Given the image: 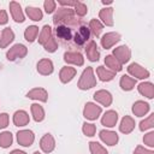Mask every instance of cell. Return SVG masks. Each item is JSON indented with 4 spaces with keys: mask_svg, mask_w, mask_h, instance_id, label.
<instances>
[{
    "mask_svg": "<svg viewBox=\"0 0 154 154\" xmlns=\"http://www.w3.org/2000/svg\"><path fill=\"white\" fill-rule=\"evenodd\" d=\"M94 84H95V78L93 76V70L90 67H88L82 75V78L79 81V88L88 89V88H91Z\"/></svg>",
    "mask_w": 154,
    "mask_h": 154,
    "instance_id": "6da1fadb",
    "label": "cell"
},
{
    "mask_svg": "<svg viewBox=\"0 0 154 154\" xmlns=\"http://www.w3.org/2000/svg\"><path fill=\"white\" fill-rule=\"evenodd\" d=\"M26 54V48L23 45H16L14 47H12L8 52H7V59L13 60L14 58L18 57H24Z\"/></svg>",
    "mask_w": 154,
    "mask_h": 154,
    "instance_id": "7a4b0ae2",
    "label": "cell"
},
{
    "mask_svg": "<svg viewBox=\"0 0 154 154\" xmlns=\"http://www.w3.org/2000/svg\"><path fill=\"white\" fill-rule=\"evenodd\" d=\"M101 112V108L94 103H87L85 105V108H84V116L88 118V119H96L97 116L100 114Z\"/></svg>",
    "mask_w": 154,
    "mask_h": 154,
    "instance_id": "3957f363",
    "label": "cell"
},
{
    "mask_svg": "<svg viewBox=\"0 0 154 154\" xmlns=\"http://www.w3.org/2000/svg\"><path fill=\"white\" fill-rule=\"evenodd\" d=\"M17 137H18V142L22 146H25V147L26 146H30L32 143V141H34V135L29 130H23V131L18 132Z\"/></svg>",
    "mask_w": 154,
    "mask_h": 154,
    "instance_id": "277c9868",
    "label": "cell"
},
{
    "mask_svg": "<svg viewBox=\"0 0 154 154\" xmlns=\"http://www.w3.org/2000/svg\"><path fill=\"white\" fill-rule=\"evenodd\" d=\"M128 70H129L130 73H132L134 76H136L138 78H146V77L149 76V72L147 70H144L143 67H141L140 65H137V64H131Z\"/></svg>",
    "mask_w": 154,
    "mask_h": 154,
    "instance_id": "5b68a950",
    "label": "cell"
},
{
    "mask_svg": "<svg viewBox=\"0 0 154 154\" xmlns=\"http://www.w3.org/2000/svg\"><path fill=\"white\" fill-rule=\"evenodd\" d=\"M100 137H101V140H102L103 142H106V143L109 144V146L116 144L117 141H118L117 134H116V132H112V131H105V130H103V131L100 132Z\"/></svg>",
    "mask_w": 154,
    "mask_h": 154,
    "instance_id": "8992f818",
    "label": "cell"
},
{
    "mask_svg": "<svg viewBox=\"0 0 154 154\" xmlns=\"http://www.w3.org/2000/svg\"><path fill=\"white\" fill-rule=\"evenodd\" d=\"M94 97H95V100L100 101V102H101L102 105H105V106H108V105L111 103V101H112L111 94H109L108 91H105V90H100V91L95 93Z\"/></svg>",
    "mask_w": 154,
    "mask_h": 154,
    "instance_id": "52a82bcc",
    "label": "cell"
},
{
    "mask_svg": "<svg viewBox=\"0 0 154 154\" xmlns=\"http://www.w3.org/2000/svg\"><path fill=\"white\" fill-rule=\"evenodd\" d=\"M114 55L122 61V63H125L129 60V57H130V51L128 49V47L125 46H122V47H118L116 51H114Z\"/></svg>",
    "mask_w": 154,
    "mask_h": 154,
    "instance_id": "ba28073f",
    "label": "cell"
},
{
    "mask_svg": "<svg viewBox=\"0 0 154 154\" xmlns=\"http://www.w3.org/2000/svg\"><path fill=\"white\" fill-rule=\"evenodd\" d=\"M88 38H89V29H87L85 26H82L75 36V41L78 45H83Z\"/></svg>",
    "mask_w": 154,
    "mask_h": 154,
    "instance_id": "9c48e42d",
    "label": "cell"
},
{
    "mask_svg": "<svg viewBox=\"0 0 154 154\" xmlns=\"http://www.w3.org/2000/svg\"><path fill=\"white\" fill-rule=\"evenodd\" d=\"M148 109H149L148 103H146V102H143V101H137V102L134 105V108H132L134 113H135L136 116H138V117H142L143 114H146V113L148 112Z\"/></svg>",
    "mask_w": 154,
    "mask_h": 154,
    "instance_id": "30bf717a",
    "label": "cell"
},
{
    "mask_svg": "<svg viewBox=\"0 0 154 154\" xmlns=\"http://www.w3.org/2000/svg\"><path fill=\"white\" fill-rule=\"evenodd\" d=\"M117 113L116 112H113V111H108L105 116H103V118H102V124L103 125H106V126H114L116 125V123H117Z\"/></svg>",
    "mask_w": 154,
    "mask_h": 154,
    "instance_id": "8fae6325",
    "label": "cell"
},
{
    "mask_svg": "<svg viewBox=\"0 0 154 154\" xmlns=\"http://www.w3.org/2000/svg\"><path fill=\"white\" fill-rule=\"evenodd\" d=\"M13 122L16 125L18 126H22V125H25L28 122H29V116L24 112V111H18L16 112L14 117H13Z\"/></svg>",
    "mask_w": 154,
    "mask_h": 154,
    "instance_id": "7c38bea8",
    "label": "cell"
},
{
    "mask_svg": "<svg viewBox=\"0 0 154 154\" xmlns=\"http://www.w3.org/2000/svg\"><path fill=\"white\" fill-rule=\"evenodd\" d=\"M119 40V35L118 34H114V32H109V34H106L102 38V46L105 48H108L111 47L113 43H116L117 41Z\"/></svg>",
    "mask_w": 154,
    "mask_h": 154,
    "instance_id": "4fadbf2b",
    "label": "cell"
},
{
    "mask_svg": "<svg viewBox=\"0 0 154 154\" xmlns=\"http://www.w3.org/2000/svg\"><path fill=\"white\" fill-rule=\"evenodd\" d=\"M37 70L42 75H48L53 71V65H52L51 60H41L37 64Z\"/></svg>",
    "mask_w": 154,
    "mask_h": 154,
    "instance_id": "5bb4252c",
    "label": "cell"
},
{
    "mask_svg": "<svg viewBox=\"0 0 154 154\" xmlns=\"http://www.w3.org/2000/svg\"><path fill=\"white\" fill-rule=\"evenodd\" d=\"M85 52H87V55H88V58L91 60V61H95V60H97L99 59V52L96 51V45H95V42H89V45L87 46V48H85Z\"/></svg>",
    "mask_w": 154,
    "mask_h": 154,
    "instance_id": "9a60e30c",
    "label": "cell"
},
{
    "mask_svg": "<svg viewBox=\"0 0 154 154\" xmlns=\"http://www.w3.org/2000/svg\"><path fill=\"white\" fill-rule=\"evenodd\" d=\"M41 148H42L46 153L51 152V150L54 148V140H53V137H52L51 135H46V136L41 140Z\"/></svg>",
    "mask_w": 154,
    "mask_h": 154,
    "instance_id": "2e32d148",
    "label": "cell"
},
{
    "mask_svg": "<svg viewBox=\"0 0 154 154\" xmlns=\"http://www.w3.org/2000/svg\"><path fill=\"white\" fill-rule=\"evenodd\" d=\"M11 12H12V16L14 18L16 22H23L24 20V16L20 11V6L16 2H11Z\"/></svg>",
    "mask_w": 154,
    "mask_h": 154,
    "instance_id": "e0dca14e",
    "label": "cell"
},
{
    "mask_svg": "<svg viewBox=\"0 0 154 154\" xmlns=\"http://www.w3.org/2000/svg\"><path fill=\"white\" fill-rule=\"evenodd\" d=\"M75 73H76L75 69H72V67H64L61 70V72H60V79L64 83H66V82H69V81L72 79V77L75 76Z\"/></svg>",
    "mask_w": 154,
    "mask_h": 154,
    "instance_id": "ac0fdd59",
    "label": "cell"
},
{
    "mask_svg": "<svg viewBox=\"0 0 154 154\" xmlns=\"http://www.w3.org/2000/svg\"><path fill=\"white\" fill-rule=\"evenodd\" d=\"M138 90H140L141 94L146 95L149 99H152L153 95H154V88H153V85L150 83H142V84H140Z\"/></svg>",
    "mask_w": 154,
    "mask_h": 154,
    "instance_id": "d6986e66",
    "label": "cell"
},
{
    "mask_svg": "<svg viewBox=\"0 0 154 154\" xmlns=\"http://www.w3.org/2000/svg\"><path fill=\"white\" fill-rule=\"evenodd\" d=\"M13 40V32L10 30V28H6L4 31H2V37L0 38V46L1 47H5L7 43H10L11 41Z\"/></svg>",
    "mask_w": 154,
    "mask_h": 154,
    "instance_id": "ffe728a7",
    "label": "cell"
},
{
    "mask_svg": "<svg viewBox=\"0 0 154 154\" xmlns=\"http://www.w3.org/2000/svg\"><path fill=\"white\" fill-rule=\"evenodd\" d=\"M65 60L69 63L78 64V65L83 64V58L79 53H65Z\"/></svg>",
    "mask_w": 154,
    "mask_h": 154,
    "instance_id": "44dd1931",
    "label": "cell"
},
{
    "mask_svg": "<svg viewBox=\"0 0 154 154\" xmlns=\"http://www.w3.org/2000/svg\"><path fill=\"white\" fill-rule=\"evenodd\" d=\"M134 126H135V123H134V120H132L130 117H125V118L123 119V122H122V125H120V130H122L123 132L128 134V132H130V131L134 129Z\"/></svg>",
    "mask_w": 154,
    "mask_h": 154,
    "instance_id": "7402d4cb",
    "label": "cell"
},
{
    "mask_svg": "<svg viewBox=\"0 0 154 154\" xmlns=\"http://www.w3.org/2000/svg\"><path fill=\"white\" fill-rule=\"evenodd\" d=\"M57 35H58V37H60L63 40H70L71 38V30L67 26L60 25L57 28Z\"/></svg>",
    "mask_w": 154,
    "mask_h": 154,
    "instance_id": "603a6c76",
    "label": "cell"
},
{
    "mask_svg": "<svg viewBox=\"0 0 154 154\" xmlns=\"http://www.w3.org/2000/svg\"><path fill=\"white\" fill-rule=\"evenodd\" d=\"M28 97H31V99H40L42 101H46L47 100V94L43 89H34L31 90L30 93H28Z\"/></svg>",
    "mask_w": 154,
    "mask_h": 154,
    "instance_id": "cb8c5ba5",
    "label": "cell"
},
{
    "mask_svg": "<svg viewBox=\"0 0 154 154\" xmlns=\"http://www.w3.org/2000/svg\"><path fill=\"white\" fill-rule=\"evenodd\" d=\"M135 83H136V81L132 79V78H130L129 76H123L122 79H120V85H122V88H123L124 90H130V89H132V87L135 85Z\"/></svg>",
    "mask_w": 154,
    "mask_h": 154,
    "instance_id": "d4e9b609",
    "label": "cell"
},
{
    "mask_svg": "<svg viewBox=\"0 0 154 154\" xmlns=\"http://www.w3.org/2000/svg\"><path fill=\"white\" fill-rule=\"evenodd\" d=\"M26 13L28 16L32 19V20H40L42 18V12L38 8H34V7H26Z\"/></svg>",
    "mask_w": 154,
    "mask_h": 154,
    "instance_id": "484cf974",
    "label": "cell"
},
{
    "mask_svg": "<svg viewBox=\"0 0 154 154\" xmlns=\"http://www.w3.org/2000/svg\"><path fill=\"white\" fill-rule=\"evenodd\" d=\"M100 17L103 19V22L108 25H112L113 22H112V8H103L101 12H100Z\"/></svg>",
    "mask_w": 154,
    "mask_h": 154,
    "instance_id": "4316f807",
    "label": "cell"
},
{
    "mask_svg": "<svg viewBox=\"0 0 154 154\" xmlns=\"http://www.w3.org/2000/svg\"><path fill=\"white\" fill-rule=\"evenodd\" d=\"M31 111H32V114H34V119L36 122H40L43 119V109L41 106L38 105H31Z\"/></svg>",
    "mask_w": 154,
    "mask_h": 154,
    "instance_id": "83f0119b",
    "label": "cell"
},
{
    "mask_svg": "<svg viewBox=\"0 0 154 154\" xmlns=\"http://www.w3.org/2000/svg\"><path fill=\"white\" fill-rule=\"evenodd\" d=\"M97 73H99L100 78H101L102 81H109V79H112L113 76H114V72H109V71L105 70L103 66H100V67L97 69Z\"/></svg>",
    "mask_w": 154,
    "mask_h": 154,
    "instance_id": "f1b7e54d",
    "label": "cell"
},
{
    "mask_svg": "<svg viewBox=\"0 0 154 154\" xmlns=\"http://www.w3.org/2000/svg\"><path fill=\"white\" fill-rule=\"evenodd\" d=\"M11 142H12V135H11V132H2L0 135V146L1 147L6 148V147H8L11 144Z\"/></svg>",
    "mask_w": 154,
    "mask_h": 154,
    "instance_id": "f546056e",
    "label": "cell"
},
{
    "mask_svg": "<svg viewBox=\"0 0 154 154\" xmlns=\"http://www.w3.org/2000/svg\"><path fill=\"white\" fill-rule=\"evenodd\" d=\"M106 64H107L111 69H113V70H116V71H119V70L122 69L120 63L118 61V59H116V58H113V57H111V55L106 57Z\"/></svg>",
    "mask_w": 154,
    "mask_h": 154,
    "instance_id": "4dcf8cb0",
    "label": "cell"
},
{
    "mask_svg": "<svg viewBox=\"0 0 154 154\" xmlns=\"http://www.w3.org/2000/svg\"><path fill=\"white\" fill-rule=\"evenodd\" d=\"M37 32H38V28L37 26H29L26 30H25V38L28 40V41H34V38L36 37V35H37Z\"/></svg>",
    "mask_w": 154,
    "mask_h": 154,
    "instance_id": "1f68e13d",
    "label": "cell"
},
{
    "mask_svg": "<svg viewBox=\"0 0 154 154\" xmlns=\"http://www.w3.org/2000/svg\"><path fill=\"white\" fill-rule=\"evenodd\" d=\"M90 150L93 154H107V150L96 142H90Z\"/></svg>",
    "mask_w": 154,
    "mask_h": 154,
    "instance_id": "d6a6232c",
    "label": "cell"
},
{
    "mask_svg": "<svg viewBox=\"0 0 154 154\" xmlns=\"http://www.w3.org/2000/svg\"><path fill=\"white\" fill-rule=\"evenodd\" d=\"M49 38H51V28H49L48 25H45V26H43V31H42V34H41L38 41H40L41 43L46 45V42H47Z\"/></svg>",
    "mask_w": 154,
    "mask_h": 154,
    "instance_id": "836d02e7",
    "label": "cell"
},
{
    "mask_svg": "<svg viewBox=\"0 0 154 154\" xmlns=\"http://www.w3.org/2000/svg\"><path fill=\"white\" fill-rule=\"evenodd\" d=\"M90 28H91L93 32H94V34L97 36V35L100 34L101 29H102V25L100 24V22H99V20H96V19H93V20L90 22Z\"/></svg>",
    "mask_w": 154,
    "mask_h": 154,
    "instance_id": "e575fe53",
    "label": "cell"
},
{
    "mask_svg": "<svg viewBox=\"0 0 154 154\" xmlns=\"http://www.w3.org/2000/svg\"><path fill=\"white\" fill-rule=\"evenodd\" d=\"M83 131H84V134L87 136H93L94 132H95V126L93 124H87L85 123L84 126H83Z\"/></svg>",
    "mask_w": 154,
    "mask_h": 154,
    "instance_id": "d590c367",
    "label": "cell"
},
{
    "mask_svg": "<svg viewBox=\"0 0 154 154\" xmlns=\"http://www.w3.org/2000/svg\"><path fill=\"white\" fill-rule=\"evenodd\" d=\"M153 118H154V114H152L147 120H144V122H142L141 123V130H146V129H148V128H152L153 126Z\"/></svg>",
    "mask_w": 154,
    "mask_h": 154,
    "instance_id": "8d00e7d4",
    "label": "cell"
},
{
    "mask_svg": "<svg viewBox=\"0 0 154 154\" xmlns=\"http://www.w3.org/2000/svg\"><path fill=\"white\" fill-rule=\"evenodd\" d=\"M45 47H46V49L47 51H49V52H53L55 48H57V43L54 42V40L51 37L48 41H47V43L45 45Z\"/></svg>",
    "mask_w": 154,
    "mask_h": 154,
    "instance_id": "74e56055",
    "label": "cell"
},
{
    "mask_svg": "<svg viewBox=\"0 0 154 154\" xmlns=\"http://www.w3.org/2000/svg\"><path fill=\"white\" fill-rule=\"evenodd\" d=\"M76 11H77V13L79 16H83L87 12V7L81 2H76Z\"/></svg>",
    "mask_w": 154,
    "mask_h": 154,
    "instance_id": "f35d334b",
    "label": "cell"
},
{
    "mask_svg": "<svg viewBox=\"0 0 154 154\" xmlns=\"http://www.w3.org/2000/svg\"><path fill=\"white\" fill-rule=\"evenodd\" d=\"M54 6H55V2L54 1H46L45 2V8L48 13H51L53 10H54Z\"/></svg>",
    "mask_w": 154,
    "mask_h": 154,
    "instance_id": "ab89813d",
    "label": "cell"
},
{
    "mask_svg": "<svg viewBox=\"0 0 154 154\" xmlns=\"http://www.w3.org/2000/svg\"><path fill=\"white\" fill-rule=\"evenodd\" d=\"M7 123H8V117H7V114H6V113L1 114V116H0V128H5V126L7 125Z\"/></svg>",
    "mask_w": 154,
    "mask_h": 154,
    "instance_id": "60d3db41",
    "label": "cell"
},
{
    "mask_svg": "<svg viewBox=\"0 0 154 154\" xmlns=\"http://www.w3.org/2000/svg\"><path fill=\"white\" fill-rule=\"evenodd\" d=\"M153 137H154V134L153 132H150V134H148L146 137H144V141L148 143V146H154V141H153Z\"/></svg>",
    "mask_w": 154,
    "mask_h": 154,
    "instance_id": "b9f144b4",
    "label": "cell"
},
{
    "mask_svg": "<svg viewBox=\"0 0 154 154\" xmlns=\"http://www.w3.org/2000/svg\"><path fill=\"white\" fill-rule=\"evenodd\" d=\"M136 154H153V152H149V150H146V149H143L142 147H137L136 148V152H135Z\"/></svg>",
    "mask_w": 154,
    "mask_h": 154,
    "instance_id": "7bdbcfd3",
    "label": "cell"
},
{
    "mask_svg": "<svg viewBox=\"0 0 154 154\" xmlns=\"http://www.w3.org/2000/svg\"><path fill=\"white\" fill-rule=\"evenodd\" d=\"M7 22V16L5 13V11H0V24H4Z\"/></svg>",
    "mask_w": 154,
    "mask_h": 154,
    "instance_id": "ee69618b",
    "label": "cell"
},
{
    "mask_svg": "<svg viewBox=\"0 0 154 154\" xmlns=\"http://www.w3.org/2000/svg\"><path fill=\"white\" fill-rule=\"evenodd\" d=\"M11 154H25V153H23V152H20V150H14V152H12Z\"/></svg>",
    "mask_w": 154,
    "mask_h": 154,
    "instance_id": "f6af8a7d",
    "label": "cell"
},
{
    "mask_svg": "<svg viewBox=\"0 0 154 154\" xmlns=\"http://www.w3.org/2000/svg\"><path fill=\"white\" fill-rule=\"evenodd\" d=\"M35 154H40V153H38V152H36V153H35Z\"/></svg>",
    "mask_w": 154,
    "mask_h": 154,
    "instance_id": "bcb514c9",
    "label": "cell"
}]
</instances>
